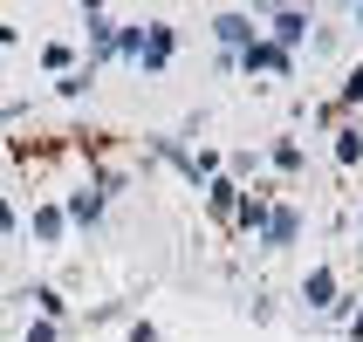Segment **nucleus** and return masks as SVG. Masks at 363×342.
<instances>
[{
  "label": "nucleus",
  "mask_w": 363,
  "mask_h": 342,
  "mask_svg": "<svg viewBox=\"0 0 363 342\" xmlns=\"http://www.w3.org/2000/svg\"><path fill=\"white\" fill-rule=\"evenodd\" d=\"M41 69H48V76H69V69H76V48H69V41H41Z\"/></svg>",
  "instance_id": "obj_16"
},
{
  "label": "nucleus",
  "mask_w": 363,
  "mask_h": 342,
  "mask_svg": "<svg viewBox=\"0 0 363 342\" xmlns=\"http://www.w3.org/2000/svg\"><path fill=\"white\" fill-rule=\"evenodd\" d=\"M7 233H21V212H14V199H0V240Z\"/></svg>",
  "instance_id": "obj_19"
},
{
  "label": "nucleus",
  "mask_w": 363,
  "mask_h": 342,
  "mask_svg": "<svg viewBox=\"0 0 363 342\" xmlns=\"http://www.w3.org/2000/svg\"><path fill=\"white\" fill-rule=\"evenodd\" d=\"M336 110H363V62L343 76V89H336Z\"/></svg>",
  "instance_id": "obj_17"
},
{
  "label": "nucleus",
  "mask_w": 363,
  "mask_h": 342,
  "mask_svg": "<svg viewBox=\"0 0 363 342\" xmlns=\"http://www.w3.org/2000/svg\"><path fill=\"white\" fill-rule=\"evenodd\" d=\"M267 205H274L267 192H240V205H233V233H261V226H267Z\"/></svg>",
  "instance_id": "obj_10"
},
{
  "label": "nucleus",
  "mask_w": 363,
  "mask_h": 342,
  "mask_svg": "<svg viewBox=\"0 0 363 342\" xmlns=\"http://www.w3.org/2000/svg\"><path fill=\"white\" fill-rule=\"evenodd\" d=\"M117 28H123V21L110 14V7H96V0H82V35H89V69H103V62H117Z\"/></svg>",
  "instance_id": "obj_2"
},
{
  "label": "nucleus",
  "mask_w": 363,
  "mask_h": 342,
  "mask_svg": "<svg viewBox=\"0 0 363 342\" xmlns=\"http://www.w3.org/2000/svg\"><path fill=\"white\" fill-rule=\"evenodd\" d=\"M267 164H274V171H281V178H295V171H302V164H308V151H302V137H274V151H267Z\"/></svg>",
  "instance_id": "obj_12"
},
{
  "label": "nucleus",
  "mask_w": 363,
  "mask_h": 342,
  "mask_svg": "<svg viewBox=\"0 0 363 342\" xmlns=\"http://www.w3.org/2000/svg\"><path fill=\"white\" fill-rule=\"evenodd\" d=\"M226 76H295V55H281L267 35H254L240 55H226Z\"/></svg>",
  "instance_id": "obj_1"
},
{
  "label": "nucleus",
  "mask_w": 363,
  "mask_h": 342,
  "mask_svg": "<svg viewBox=\"0 0 363 342\" xmlns=\"http://www.w3.org/2000/svg\"><path fill=\"white\" fill-rule=\"evenodd\" d=\"M130 342H164V336H158V322H144V315H138V322H130Z\"/></svg>",
  "instance_id": "obj_20"
},
{
  "label": "nucleus",
  "mask_w": 363,
  "mask_h": 342,
  "mask_svg": "<svg viewBox=\"0 0 363 342\" xmlns=\"http://www.w3.org/2000/svg\"><path fill=\"white\" fill-rule=\"evenodd\" d=\"M14 41H21V28H14V21H0V48H14Z\"/></svg>",
  "instance_id": "obj_22"
},
{
  "label": "nucleus",
  "mask_w": 363,
  "mask_h": 342,
  "mask_svg": "<svg viewBox=\"0 0 363 342\" xmlns=\"http://www.w3.org/2000/svg\"><path fill=\"white\" fill-rule=\"evenodd\" d=\"M308 28H315V14H308V7H274V14L261 21V35L274 41L281 55H295V48H302V41H308Z\"/></svg>",
  "instance_id": "obj_6"
},
{
  "label": "nucleus",
  "mask_w": 363,
  "mask_h": 342,
  "mask_svg": "<svg viewBox=\"0 0 363 342\" xmlns=\"http://www.w3.org/2000/svg\"><path fill=\"white\" fill-rule=\"evenodd\" d=\"M28 240H35V246H62V240H69V220H62L55 199H41L35 212H28Z\"/></svg>",
  "instance_id": "obj_9"
},
{
  "label": "nucleus",
  "mask_w": 363,
  "mask_h": 342,
  "mask_svg": "<svg viewBox=\"0 0 363 342\" xmlns=\"http://www.w3.org/2000/svg\"><path fill=\"white\" fill-rule=\"evenodd\" d=\"M295 240H302V212H295L288 199H274L267 205V226L254 233V246H261V253H288Z\"/></svg>",
  "instance_id": "obj_4"
},
{
  "label": "nucleus",
  "mask_w": 363,
  "mask_h": 342,
  "mask_svg": "<svg viewBox=\"0 0 363 342\" xmlns=\"http://www.w3.org/2000/svg\"><path fill=\"white\" fill-rule=\"evenodd\" d=\"M138 55H144V21H123V28H117V62L138 69Z\"/></svg>",
  "instance_id": "obj_15"
},
{
  "label": "nucleus",
  "mask_w": 363,
  "mask_h": 342,
  "mask_svg": "<svg viewBox=\"0 0 363 342\" xmlns=\"http://www.w3.org/2000/svg\"><path fill=\"white\" fill-rule=\"evenodd\" d=\"M302 302L315 308V315H350V302H343V281H336V267H308L302 274Z\"/></svg>",
  "instance_id": "obj_5"
},
{
  "label": "nucleus",
  "mask_w": 363,
  "mask_h": 342,
  "mask_svg": "<svg viewBox=\"0 0 363 342\" xmlns=\"http://www.w3.org/2000/svg\"><path fill=\"white\" fill-rule=\"evenodd\" d=\"M28 302H35V315H41V322H69V302H62V287H48V281H41V287H28Z\"/></svg>",
  "instance_id": "obj_11"
},
{
  "label": "nucleus",
  "mask_w": 363,
  "mask_h": 342,
  "mask_svg": "<svg viewBox=\"0 0 363 342\" xmlns=\"http://www.w3.org/2000/svg\"><path fill=\"white\" fill-rule=\"evenodd\" d=\"M55 205H62V220H69V226H82V233H89V226H103L110 192H103V185H76V192H69V199H55Z\"/></svg>",
  "instance_id": "obj_8"
},
{
  "label": "nucleus",
  "mask_w": 363,
  "mask_h": 342,
  "mask_svg": "<svg viewBox=\"0 0 363 342\" xmlns=\"http://www.w3.org/2000/svg\"><path fill=\"white\" fill-rule=\"evenodd\" d=\"M343 329H350V342H363V308H350V315H343Z\"/></svg>",
  "instance_id": "obj_21"
},
{
  "label": "nucleus",
  "mask_w": 363,
  "mask_h": 342,
  "mask_svg": "<svg viewBox=\"0 0 363 342\" xmlns=\"http://www.w3.org/2000/svg\"><path fill=\"white\" fill-rule=\"evenodd\" d=\"M254 35H261V21L247 14V7H220V14H213V41H220V55H240Z\"/></svg>",
  "instance_id": "obj_7"
},
{
  "label": "nucleus",
  "mask_w": 363,
  "mask_h": 342,
  "mask_svg": "<svg viewBox=\"0 0 363 342\" xmlns=\"http://www.w3.org/2000/svg\"><path fill=\"white\" fill-rule=\"evenodd\" d=\"M172 55H179V28H172L164 14H151V21H144V55H138V69H144V76H164Z\"/></svg>",
  "instance_id": "obj_3"
},
{
  "label": "nucleus",
  "mask_w": 363,
  "mask_h": 342,
  "mask_svg": "<svg viewBox=\"0 0 363 342\" xmlns=\"http://www.w3.org/2000/svg\"><path fill=\"white\" fill-rule=\"evenodd\" d=\"M336 164H343V171H357V164H363V130H357V123L336 130Z\"/></svg>",
  "instance_id": "obj_14"
},
{
  "label": "nucleus",
  "mask_w": 363,
  "mask_h": 342,
  "mask_svg": "<svg viewBox=\"0 0 363 342\" xmlns=\"http://www.w3.org/2000/svg\"><path fill=\"white\" fill-rule=\"evenodd\" d=\"M350 21H357V28H363V0H357V7H350Z\"/></svg>",
  "instance_id": "obj_23"
},
{
  "label": "nucleus",
  "mask_w": 363,
  "mask_h": 342,
  "mask_svg": "<svg viewBox=\"0 0 363 342\" xmlns=\"http://www.w3.org/2000/svg\"><path fill=\"white\" fill-rule=\"evenodd\" d=\"M89 89H96V69H89V62H76V69H69V76H55V96H89Z\"/></svg>",
  "instance_id": "obj_13"
},
{
  "label": "nucleus",
  "mask_w": 363,
  "mask_h": 342,
  "mask_svg": "<svg viewBox=\"0 0 363 342\" xmlns=\"http://www.w3.org/2000/svg\"><path fill=\"white\" fill-rule=\"evenodd\" d=\"M21 342H62V329H55V322H41V315H35V322H28V336H21Z\"/></svg>",
  "instance_id": "obj_18"
},
{
  "label": "nucleus",
  "mask_w": 363,
  "mask_h": 342,
  "mask_svg": "<svg viewBox=\"0 0 363 342\" xmlns=\"http://www.w3.org/2000/svg\"><path fill=\"white\" fill-rule=\"evenodd\" d=\"M357 233H363V220H357Z\"/></svg>",
  "instance_id": "obj_24"
}]
</instances>
